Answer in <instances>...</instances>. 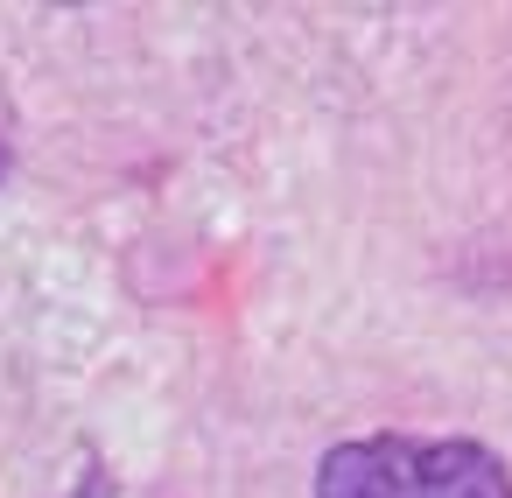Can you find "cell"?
<instances>
[{
	"mask_svg": "<svg viewBox=\"0 0 512 498\" xmlns=\"http://www.w3.org/2000/svg\"><path fill=\"white\" fill-rule=\"evenodd\" d=\"M8 169H15V148H8V134H0V183H8Z\"/></svg>",
	"mask_w": 512,
	"mask_h": 498,
	"instance_id": "obj_2",
	"label": "cell"
},
{
	"mask_svg": "<svg viewBox=\"0 0 512 498\" xmlns=\"http://www.w3.org/2000/svg\"><path fill=\"white\" fill-rule=\"evenodd\" d=\"M309 498H512V470L470 435H351L316 456Z\"/></svg>",
	"mask_w": 512,
	"mask_h": 498,
	"instance_id": "obj_1",
	"label": "cell"
}]
</instances>
